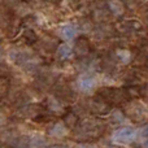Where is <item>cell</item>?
<instances>
[{
	"instance_id": "obj_1",
	"label": "cell",
	"mask_w": 148,
	"mask_h": 148,
	"mask_svg": "<svg viewBox=\"0 0 148 148\" xmlns=\"http://www.w3.org/2000/svg\"><path fill=\"white\" fill-rule=\"evenodd\" d=\"M135 130L131 127H121L118 130H116L113 133V142L118 144H127V143H131V142L135 139Z\"/></svg>"
},
{
	"instance_id": "obj_2",
	"label": "cell",
	"mask_w": 148,
	"mask_h": 148,
	"mask_svg": "<svg viewBox=\"0 0 148 148\" xmlns=\"http://www.w3.org/2000/svg\"><path fill=\"white\" fill-rule=\"evenodd\" d=\"M60 34H61V36L65 40H72L77 35V27L74 25H72V23H68V25H64L61 27Z\"/></svg>"
},
{
	"instance_id": "obj_3",
	"label": "cell",
	"mask_w": 148,
	"mask_h": 148,
	"mask_svg": "<svg viewBox=\"0 0 148 148\" xmlns=\"http://www.w3.org/2000/svg\"><path fill=\"white\" fill-rule=\"evenodd\" d=\"M95 86V81L92 78H88V77H86V78H82L81 81H79V87H81V90H83V91H90V90H92Z\"/></svg>"
},
{
	"instance_id": "obj_4",
	"label": "cell",
	"mask_w": 148,
	"mask_h": 148,
	"mask_svg": "<svg viewBox=\"0 0 148 148\" xmlns=\"http://www.w3.org/2000/svg\"><path fill=\"white\" fill-rule=\"evenodd\" d=\"M57 53H59V56L61 57V59H68V57L70 56V53H72V48H70L68 44H61V46L59 47Z\"/></svg>"
},
{
	"instance_id": "obj_5",
	"label": "cell",
	"mask_w": 148,
	"mask_h": 148,
	"mask_svg": "<svg viewBox=\"0 0 148 148\" xmlns=\"http://www.w3.org/2000/svg\"><path fill=\"white\" fill-rule=\"evenodd\" d=\"M144 146H146V147H148V140L146 142V143H144Z\"/></svg>"
}]
</instances>
